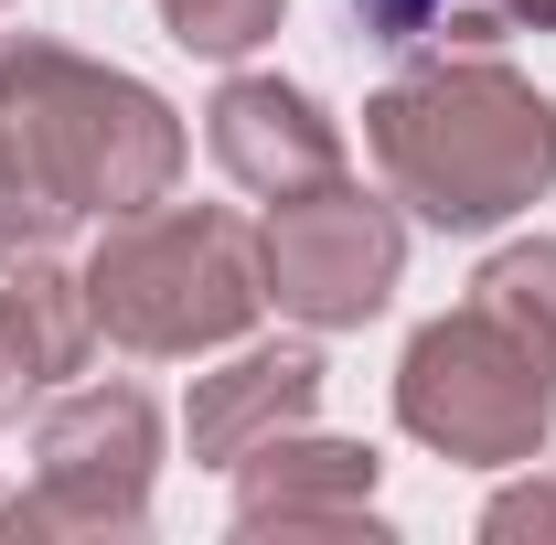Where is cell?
<instances>
[{
    "instance_id": "obj_1",
    "label": "cell",
    "mask_w": 556,
    "mask_h": 545,
    "mask_svg": "<svg viewBox=\"0 0 556 545\" xmlns=\"http://www.w3.org/2000/svg\"><path fill=\"white\" fill-rule=\"evenodd\" d=\"M364 150L417 225L492 236L556 193V97L492 54H439L364 97Z\"/></svg>"
},
{
    "instance_id": "obj_2",
    "label": "cell",
    "mask_w": 556,
    "mask_h": 545,
    "mask_svg": "<svg viewBox=\"0 0 556 545\" xmlns=\"http://www.w3.org/2000/svg\"><path fill=\"white\" fill-rule=\"evenodd\" d=\"M182 150L193 139H182L161 86L97 65L75 43H43V33L0 43V161H22L75 225L161 204L182 182Z\"/></svg>"
},
{
    "instance_id": "obj_3",
    "label": "cell",
    "mask_w": 556,
    "mask_h": 545,
    "mask_svg": "<svg viewBox=\"0 0 556 545\" xmlns=\"http://www.w3.org/2000/svg\"><path fill=\"white\" fill-rule=\"evenodd\" d=\"M86 321L97 342H118L139 364H193V353H225V342L257 332L268 310V278H257V236L225 204H139L108 214L97 257H86Z\"/></svg>"
},
{
    "instance_id": "obj_4",
    "label": "cell",
    "mask_w": 556,
    "mask_h": 545,
    "mask_svg": "<svg viewBox=\"0 0 556 545\" xmlns=\"http://www.w3.org/2000/svg\"><path fill=\"white\" fill-rule=\"evenodd\" d=\"M396 428L460 471H525L556 439V375L492 310H439L396 364Z\"/></svg>"
},
{
    "instance_id": "obj_5",
    "label": "cell",
    "mask_w": 556,
    "mask_h": 545,
    "mask_svg": "<svg viewBox=\"0 0 556 545\" xmlns=\"http://www.w3.org/2000/svg\"><path fill=\"white\" fill-rule=\"evenodd\" d=\"M257 278H268V310H289V321L364 332L396 300V278H407L396 193H364L353 172H332V182L268 204V225H257Z\"/></svg>"
},
{
    "instance_id": "obj_6",
    "label": "cell",
    "mask_w": 556,
    "mask_h": 545,
    "mask_svg": "<svg viewBox=\"0 0 556 545\" xmlns=\"http://www.w3.org/2000/svg\"><path fill=\"white\" fill-rule=\"evenodd\" d=\"M161 481V407L139 385H65L33 428L22 535H139Z\"/></svg>"
},
{
    "instance_id": "obj_7",
    "label": "cell",
    "mask_w": 556,
    "mask_h": 545,
    "mask_svg": "<svg viewBox=\"0 0 556 545\" xmlns=\"http://www.w3.org/2000/svg\"><path fill=\"white\" fill-rule=\"evenodd\" d=\"M204 150L236 193L289 204V193L343 172V118H321V97L289 86V75H225L214 107H204Z\"/></svg>"
},
{
    "instance_id": "obj_8",
    "label": "cell",
    "mask_w": 556,
    "mask_h": 545,
    "mask_svg": "<svg viewBox=\"0 0 556 545\" xmlns=\"http://www.w3.org/2000/svg\"><path fill=\"white\" fill-rule=\"evenodd\" d=\"M375 449L364 439H311V428H289L268 449H247L236 460V535H386L375 524Z\"/></svg>"
},
{
    "instance_id": "obj_9",
    "label": "cell",
    "mask_w": 556,
    "mask_h": 545,
    "mask_svg": "<svg viewBox=\"0 0 556 545\" xmlns=\"http://www.w3.org/2000/svg\"><path fill=\"white\" fill-rule=\"evenodd\" d=\"M311 407H321V353H311V342H225V364L193 375L182 439H193L204 471H236L247 449L311 428Z\"/></svg>"
},
{
    "instance_id": "obj_10",
    "label": "cell",
    "mask_w": 556,
    "mask_h": 545,
    "mask_svg": "<svg viewBox=\"0 0 556 545\" xmlns=\"http://www.w3.org/2000/svg\"><path fill=\"white\" fill-rule=\"evenodd\" d=\"M97 353V321H86V278H65L54 257L33 268H0V428L54 396L65 375H86Z\"/></svg>"
},
{
    "instance_id": "obj_11",
    "label": "cell",
    "mask_w": 556,
    "mask_h": 545,
    "mask_svg": "<svg viewBox=\"0 0 556 545\" xmlns=\"http://www.w3.org/2000/svg\"><path fill=\"white\" fill-rule=\"evenodd\" d=\"M471 310H492V321L556 375V236H514V246H492L482 278H471Z\"/></svg>"
},
{
    "instance_id": "obj_12",
    "label": "cell",
    "mask_w": 556,
    "mask_h": 545,
    "mask_svg": "<svg viewBox=\"0 0 556 545\" xmlns=\"http://www.w3.org/2000/svg\"><path fill=\"white\" fill-rule=\"evenodd\" d=\"M278 11L289 0H161V33L182 54H204V65H236V54H257L278 33Z\"/></svg>"
},
{
    "instance_id": "obj_13",
    "label": "cell",
    "mask_w": 556,
    "mask_h": 545,
    "mask_svg": "<svg viewBox=\"0 0 556 545\" xmlns=\"http://www.w3.org/2000/svg\"><path fill=\"white\" fill-rule=\"evenodd\" d=\"M75 214L22 172V161H0V268H33V257H65Z\"/></svg>"
},
{
    "instance_id": "obj_14",
    "label": "cell",
    "mask_w": 556,
    "mask_h": 545,
    "mask_svg": "<svg viewBox=\"0 0 556 545\" xmlns=\"http://www.w3.org/2000/svg\"><path fill=\"white\" fill-rule=\"evenodd\" d=\"M11 524H22V492H0V535H11Z\"/></svg>"
},
{
    "instance_id": "obj_15",
    "label": "cell",
    "mask_w": 556,
    "mask_h": 545,
    "mask_svg": "<svg viewBox=\"0 0 556 545\" xmlns=\"http://www.w3.org/2000/svg\"><path fill=\"white\" fill-rule=\"evenodd\" d=\"M0 11H11V0H0Z\"/></svg>"
}]
</instances>
